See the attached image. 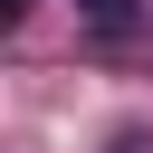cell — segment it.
I'll return each instance as SVG.
<instances>
[{
  "label": "cell",
  "mask_w": 153,
  "mask_h": 153,
  "mask_svg": "<svg viewBox=\"0 0 153 153\" xmlns=\"http://www.w3.org/2000/svg\"><path fill=\"white\" fill-rule=\"evenodd\" d=\"M76 10H86L96 29H134V0H76Z\"/></svg>",
  "instance_id": "obj_1"
}]
</instances>
